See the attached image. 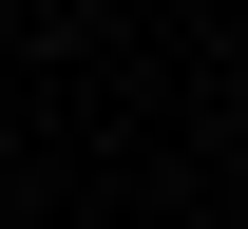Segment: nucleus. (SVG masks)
<instances>
[{"label": "nucleus", "instance_id": "obj_1", "mask_svg": "<svg viewBox=\"0 0 248 229\" xmlns=\"http://www.w3.org/2000/svg\"><path fill=\"white\" fill-rule=\"evenodd\" d=\"M0 229H19V210H0Z\"/></svg>", "mask_w": 248, "mask_h": 229}]
</instances>
